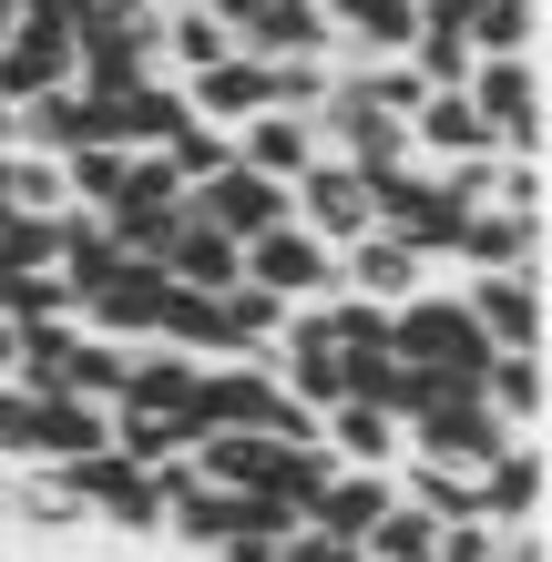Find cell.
<instances>
[{
    "instance_id": "cell-1",
    "label": "cell",
    "mask_w": 552,
    "mask_h": 562,
    "mask_svg": "<svg viewBox=\"0 0 552 562\" xmlns=\"http://www.w3.org/2000/svg\"><path fill=\"white\" fill-rule=\"evenodd\" d=\"M388 358H409L430 389H481L492 369V338H481V317L461 307V286H419L409 307H388Z\"/></svg>"
},
{
    "instance_id": "cell-2",
    "label": "cell",
    "mask_w": 552,
    "mask_h": 562,
    "mask_svg": "<svg viewBox=\"0 0 552 562\" xmlns=\"http://www.w3.org/2000/svg\"><path fill=\"white\" fill-rule=\"evenodd\" d=\"M369 225H379V236H399L409 256H430V267H450L471 205L430 175V164H388V175H369Z\"/></svg>"
},
{
    "instance_id": "cell-3",
    "label": "cell",
    "mask_w": 552,
    "mask_h": 562,
    "mask_svg": "<svg viewBox=\"0 0 552 562\" xmlns=\"http://www.w3.org/2000/svg\"><path fill=\"white\" fill-rule=\"evenodd\" d=\"M461 103L481 113V134H492V154H542V134H552V92H542V52H522V61H471Z\"/></svg>"
},
{
    "instance_id": "cell-4",
    "label": "cell",
    "mask_w": 552,
    "mask_h": 562,
    "mask_svg": "<svg viewBox=\"0 0 552 562\" xmlns=\"http://www.w3.org/2000/svg\"><path fill=\"white\" fill-rule=\"evenodd\" d=\"M61 491L82 502L92 532H113V542H154L165 532V471H134V460H113V450H92L61 471Z\"/></svg>"
},
{
    "instance_id": "cell-5",
    "label": "cell",
    "mask_w": 552,
    "mask_h": 562,
    "mask_svg": "<svg viewBox=\"0 0 552 562\" xmlns=\"http://www.w3.org/2000/svg\"><path fill=\"white\" fill-rule=\"evenodd\" d=\"M399 460H430V471H481V460H492L511 429L481 409V389H430V400L409 409V429H399Z\"/></svg>"
},
{
    "instance_id": "cell-6",
    "label": "cell",
    "mask_w": 552,
    "mask_h": 562,
    "mask_svg": "<svg viewBox=\"0 0 552 562\" xmlns=\"http://www.w3.org/2000/svg\"><path fill=\"white\" fill-rule=\"evenodd\" d=\"M165 296H174V277L154 267V256H113V267L72 296V317L92 327V338H113V348H154V317H165Z\"/></svg>"
},
{
    "instance_id": "cell-7",
    "label": "cell",
    "mask_w": 552,
    "mask_h": 562,
    "mask_svg": "<svg viewBox=\"0 0 552 562\" xmlns=\"http://www.w3.org/2000/svg\"><path fill=\"white\" fill-rule=\"evenodd\" d=\"M236 277L267 286L277 307H317V296H338V246H317L307 225L286 215V225H267V236L236 246Z\"/></svg>"
},
{
    "instance_id": "cell-8",
    "label": "cell",
    "mask_w": 552,
    "mask_h": 562,
    "mask_svg": "<svg viewBox=\"0 0 552 562\" xmlns=\"http://www.w3.org/2000/svg\"><path fill=\"white\" fill-rule=\"evenodd\" d=\"M492 358H552V277H450Z\"/></svg>"
},
{
    "instance_id": "cell-9",
    "label": "cell",
    "mask_w": 552,
    "mask_h": 562,
    "mask_svg": "<svg viewBox=\"0 0 552 562\" xmlns=\"http://www.w3.org/2000/svg\"><path fill=\"white\" fill-rule=\"evenodd\" d=\"M72 82V11L61 0H21L11 42H0V103H31V92Z\"/></svg>"
},
{
    "instance_id": "cell-10",
    "label": "cell",
    "mask_w": 552,
    "mask_h": 562,
    "mask_svg": "<svg viewBox=\"0 0 552 562\" xmlns=\"http://www.w3.org/2000/svg\"><path fill=\"white\" fill-rule=\"evenodd\" d=\"M542 491H552L542 440H502V450L471 471V512L492 521V532H542Z\"/></svg>"
},
{
    "instance_id": "cell-11",
    "label": "cell",
    "mask_w": 552,
    "mask_h": 562,
    "mask_svg": "<svg viewBox=\"0 0 552 562\" xmlns=\"http://www.w3.org/2000/svg\"><path fill=\"white\" fill-rule=\"evenodd\" d=\"M184 215H194V225H215L225 246H246V236H267V225H286V184L246 175V164H225V175L184 184Z\"/></svg>"
},
{
    "instance_id": "cell-12",
    "label": "cell",
    "mask_w": 552,
    "mask_h": 562,
    "mask_svg": "<svg viewBox=\"0 0 552 562\" xmlns=\"http://www.w3.org/2000/svg\"><path fill=\"white\" fill-rule=\"evenodd\" d=\"M419 286H440V267L409 256L399 236H379V225H369L359 246H338V296H359V307H409Z\"/></svg>"
},
{
    "instance_id": "cell-13",
    "label": "cell",
    "mask_w": 552,
    "mask_h": 562,
    "mask_svg": "<svg viewBox=\"0 0 552 562\" xmlns=\"http://www.w3.org/2000/svg\"><path fill=\"white\" fill-rule=\"evenodd\" d=\"M286 215H297L317 246H359V236H369V175H348V164L317 154L307 175L286 184Z\"/></svg>"
},
{
    "instance_id": "cell-14",
    "label": "cell",
    "mask_w": 552,
    "mask_h": 562,
    "mask_svg": "<svg viewBox=\"0 0 552 562\" xmlns=\"http://www.w3.org/2000/svg\"><path fill=\"white\" fill-rule=\"evenodd\" d=\"M174 123H184V82L144 72L134 92L92 103V144H113V154H165V144H174Z\"/></svg>"
},
{
    "instance_id": "cell-15",
    "label": "cell",
    "mask_w": 552,
    "mask_h": 562,
    "mask_svg": "<svg viewBox=\"0 0 552 562\" xmlns=\"http://www.w3.org/2000/svg\"><path fill=\"white\" fill-rule=\"evenodd\" d=\"M236 52L246 61H338V31L317 0H267V11L236 21Z\"/></svg>"
},
{
    "instance_id": "cell-16",
    "label": "cell",
    "mask_w": 552,
    "mask_h": 562,
    "mask_svg": "<svg viewBox=\"0 0 552 562\" xmlns=\"http://www.w3.org/2000/svg\"><path fill=\"white\" fill-rule=\"evenodd\" d=\"M481 154H492V134H481V113L461 103V92H419L409 103V164L450 175V164H481Z\"/></svg>"
},
{
    "instance_id": "cell-17",
    "label": "cell",
    "mask_w": 552,
    "mask_h": 562,
    "mask_svg": "<svg viewBox=\"0 0 552 562\" xmlns=\"http://www.w3.org/2000/svg\"><path fill=\"white\" fill-rule=\"evenodd\" d=\"M317 450H328L338 460V471H399V419H388V409H359V400H328V409H317Z\"/></svg>"
},
{
    "instance_id": "cell-18",
    "label": "cell",
    "mask_w": 552,
    "mask_h": 562,
    "mask_svg": "<svg viewBox=\"0 0 552 562\" xmlns=\"http://www.w3.org/2000/svg\"><path fill=\"white\" fill-rule=\"evenodd\" d=\"M388 502H399V481H388V471H328V491L307 502V532H328V542L359 552V542H369V521H379Z\"/></svg>"
},
{
    "instance_id": "cell-19",
    "label": "cell",
    "mask_w": 552,
    "mask_h": 562,
    "mask_svg": "<svg viewBox=\"0 0 552 562\" xmlns=\"http://www.w3.org/2000/svg\"><path fill=\"white\" fill-rule=\"evenodd\" d=\"M225 144H236V164H246V175L297 184L307 164H317V123H307V113H256V123H236Z\"/></svg>"
},
{
    "instance_id": "cell-20",
    "label": "cell",
    "mask_w": 552,
    "mask_h": 562,
    "mask_svg": "<svg viewBox=\"0 0 552 562\" xmlns=\"http://www.w3.org/2000/svg\"><path fill=\"white\" fill-rule=\"evenodd\" d=\"M328 31H338V72L348 61H399L419 31V0H338Z\"/></svg>"
},
{
    "instance_id": "cell-21",
    "label": "cell",
    "mask_w": 552,
    "mask_h": 562,
    "mask_svg": "<svg viewBox=\"0 0 552 562\" xmlns=\"http://www.w3.org/2000/svg\"><path fill=\"white\" fill-rule=\"evenodd\" d=\"M481 409H492L511 440H542V419H552V369H542V358H492V369H481Z\"/></svg>"
},
{
    "instance_id": "cell-22",
    "label": "cell",
    "mask_w": 552,
    "mask_h": 562,
    "mask_svg": "<svg viewBox=\"0 0 552 562\" xmlns=\"http://www.w3.org/2000/svg\"><path fill=\"white\" fill-rule=\"evenodd\" d=\"M21 113V154H82L92 144V92H72V82H61V92H31V103H11Z\"/></svg>"
},
{
    "instance_id": "cell-23",
    "label": "cell",
    "mask_w": 552,
    "mask_h": 562,
    "mask_svg": "<svg viewBox=\"0 0 552 562\" xmlns=\"http://www.w3.org/2000/svg\"><path fill=\"white\" fill-rule=\"evenodd\" d=\"M194 369H205V358L123 348V400H113V409H194Z\"/></svg>"
},
{
    "instance_id": "cell-24",
    "label": "cell",
    "mask_w": 552,
    "mask_h": 562,
    "mask_svg": "<svg viewBox=\"0 0 552 562\" xmlns=\"http://www.w3.org/2000/svg\"><path fill=\"white\" fill-rule=\"evenodd\" d=\"M154 267H165L174 286H194V296H215V286H236V246H225L215 236V225H174V236H165V256H154Z\"/></svg>"
},
{
    "instance_id": "cell-25",
    "label": "cell",
    "mask_w": 552,
    "mask_h": 562,
    "mask_svg": "<svg viewBox=\"0 0 552 562\" xmlns=\"http://www.w3.org/2000/svg\"><path fill=\"white\" fill-rule=\"evenodd\" d=\"M0 512H11L21 532H42V542H61V532H92V521H82V502L61 491V471H21L11 491H0Z\"/></svg>"
},
{
    "instance_id": "cell-26",
    "label": "cell",
    "mask_w": 552,
    "mask_h": 562,
    "mask_svg": "<svg viewBox=\"0 0 552 562\" xmlns=\"http://www.w3.org/2000/svg\"><path fill=\"white\" fill-rule=\"evenodd\" d=\"M542 52V0H481L471 11V61H522Z\"/></svg>"
},
{
    "instance_id": "cell-27",
    "label": "cell",
    "mask_w": 552,
    "mask_h": 562,
    "mask_svg": "<svg viewBox=\"0 0 552 562\" xmlns=\"http://www.w3.org/2000/svg\"><path fill=\"white\" fill-rule=\"evenodd\" d=\"M430 542H440V521H430V512H419V502H388V512L369 521L359 562H430Z\"/></svg>"
},
{
    "instance_id": "cell-28",
    "label": "cell",
    "mask_w": 552,
    "mask_h": 562,
    "mask_svg": "<svg viewBox=\"0 0 552 562\" xmlns=\"http://www.w3.org/2000/svg\"><path fill=\"white\" fill-rule=\"evenodd\" d=\"M61 194H72L82 215H113V194H123V154H113V144H82V154H61Z\"/></svg>"
},
{
    "instance_id": "cell-29",
    "label": "cell",
    "mask_w": 552,
    "mask_h": 562,
    "mask_svg": "<svg viewBox=\"0 0 552 562\" xmlns=\"http://www.w3.org/2000/svg\"><path fill=\"white\" fill-rule=\"evenodd\" d=\"M165 164H174V184H205V175H225V164H236V144L215 134V123H174V144H165Z\"/></svg>"
},
{
    "instance_id": "cell-30",
    "label": "cell",
    "mask_w": 552,
    "mask_h": 562,
    "mask_svg": "<svg viewBox=\"0 0 552 562\" xmlns=\"http://www.w3.org/2000/svg\"><path fill=\"white\" fill-rule=\"evenodd\" d=\"M267 562H359V552H348V542H328V532H307V521H297V532H286Z\"/></svg>"
},
{
    "instance_id": "cell-31",
    "label": "cell",
    "mask_w": 552,
    "mask_h": 562,
    "mask_svg": "<svg viewBox=\"0 0 552 562\" xmlns=\"http://www.w3.org/2000/svg\"><path fill=\"white\" fill-rule=\"evenodd\" d=\"M492 562H542V532H502V542H492Z\"/></svg>"
},
{
    "instance_id": "cell-32",
    "label": "cell",
    "mask_w": 552,
    "mask_h": 562,
    "mask_svg": "<svg viewBox=\"0 0 552 562\" xmlns=\"http://www.w3.org/2000/svg\"><path fill=\"white\" fill-rule=\"evenodd\" d=\"M205 11H215V21H225V31H236V21H246V11H267V0H205Z\"/></svg>"
},
{
    "instance_id": "cell-33",
    "label": "cell",
    "mask_w": 552,
    "mask_h": 562,
    "mask_svg": "<svg viewBox=\"0 0 552 562\" xmlns=\"http://www.w3.org/2000/svg\"><path fill=\"white\" fill-rule=\"evenodd\" d=\"M0 154H21V113L11 103H0Z\"/></svg>"
},
{
    "instance_id": "cell-34",
    "label": "cell",
    "mask_w": 552,
    "mask_h": 562,
    "mask_svg": "<svg viewBox=\"0 0 552 562\" xmlns=\"http://www.w3.org/2000/svg\"><path fill=\"white\" fill-rule=\"evenodd\" d=\"M144 11H174V0H144Z\"/></svg>"
}]
</instances>
